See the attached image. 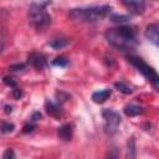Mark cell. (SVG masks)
I'll use <instances>...</instances> for the list:
<instances>
[{
	"label": "cell",
	"mask_w": 159,
	"mask_h": 159,
	"mask_svg": "<svg viewBox=\"0 0 159 159\" xmlns=\"http://www.w3.org/2000/svg\"><path fill=\"white\" fill-rule=\"evenodd\" d=\"M45 108H46V112L51 116V117H55V118H60L63 113V109H62V106L60 104V102H53V101H46L45 103Z\"/></svg>",
	"instance_id": "obj_9"
},
{
	"label": "cell",
	"mask_w": 159,
	"mask_h": 159,
	"mask_svg": "<svg viewBox=\"0 0 159 159\" xmlns=\"http://www.w3.org/2000/svg\"><path fill=\"white\" fill-rule=\"evenodd\" d=\"M127 9L135 15L143 14L145 10V1L144 0H123Z\"/></svg>",
	"instance_id": "obj_8"
},
{
	"label": "cell",
	"mask_w": 159,
	"mask_h": 159,
	"mask_svg": "<svg viewBox=\"0 0 159 159\" xmlns=\"http://www.w3.org/2000/svg\"><path fill=\"white\" fill-rule=\"evenodd\" d=\"M51 4V1H40V2H32L29 9V19L30 24L36 30H42L47 27L51 22V16L46 11L47 5Z\"/></svg>",
	"instance_id": "obj_3"
},
{
	"label": "cell",
	"mask_w": 159,
	"mask_h": 159,
	"mask_svg": "<svg viewBox=\"0 0 159 159\" xmlns=\"http://www.w3.org/2000/svg\"><path fill=\"white\" fill-rule=\"evenodd\" d=\"M104 36L109 45H112L113 47H116L120 51L133 50L138 45L135 31H134V29H132L129 26L120 25L118 27L108 29L106 31Z\"/></svg>",
	"instance_id": "obj_1"
},
{
	"label": "cell",
	"mask_w": 159,
	"mask_h": 159,
	"mask_svg": "<svg viewBox=\"0 0 159 159\" xmlns=\"http://www.w3.org/2000/svg\"><path fill=\"white\" fill-rule=\"evenodd\" d=\"M102 117L104 119V130L111 135L114 134L117 132L118 125L120 124V120H122L119 113H117L112 109H103Z\"/></svg>",
	"instance_id": "obj_5"
},
{
	"label": "cell",
	"mask_w": 159,
	"mask_h": 159,
	"mask_svg": "<svg viewBox=\"0 0 159 159\" xmlns=\"http://www.w3.org/2000/svg\"><path fill=\"white\" fill-rule=\"evenodd\" d=\"M41 118H42V114H41L40 112H34V114H32V117H31V120L36 122V120H39V119H41Z\"/></svg>",
	"instance_id": "obj_24"
},
{
	"label": "cell",
	"mask_w": 159,
	"mask_h": 159,
	"mask_svg": "<svg viewBox=\"0 0 159 159\" xmlns=\"http://www.w3.org/2000/svg\"><path fill=\"white\" fill-rule=\"evenodd\" d=\"M35 128H36V124H35L34 120H31V123H27V124H25V125L22 127V133H24V134L31 133V132H34Z\"/></svg>",
	"instance_id": "obj_19"
},
{
	"label": "cell",
	"mask_w": 159,
	"mask_h": 159,
	"mask_svg": "<svg viewBox=\"0 0 159 159\" xmlns=\"http://www.w3.org/2000/svg\"><path fill=\"white\" fill-rule=\"evenodd\" d=\"M67 43H68L67 40L63 37H56V39H52L51 41H48V46H51L55 50H61L65 46H67Z\"/></svg>",
	"instance_id": "obj_13"
},
{
	"label": "cell",
	"mask_w": 159,
	"mask_h": 159,
	"mask_svg": "<svg viewBox=\"0 0 159 159\" xmlns=\"http://www.w3.org/2000/svg\"><path fill=\"white\" fill-rule=\"evenodd\" d=\"M14 129H15V125L12 123H10V122H2V124H1V133H4V134L11 133Z\"/></svg>",
	"instance_id": "obj_18"
},
{
	"label": "cell",
	"mask_w": 159,
	"mask_h": 159,
	"mask_svg": "<svg viewBox=\"0 0 159 159\" xmlns=\"http://www.w3.org/2000/svg\"><path fill=\"white\" fill-rule=\"evenodd\" d=\"M145 39L159 48V24H149L144 31Z\"/></svg>",
	"instance_id": "obj_7"
},
{
	"label": "cell",
	"mask_w": 159,
	"mask_h": 159,
	"mask_svg": "<svg viewBox=\"0 0 159 159\" xmlns=\"http://www.w3.org/2000/svg\"><path fill=\"white\" fill-rule=\"evenodd\" d=\"M25 67H26L25 63H16V65H11V66H10V68H11L12 71H21V70H24Z\"/></svg>",
	"instance_id": "obj_23"
},
{
	"label": "cell",
	"mask_w": 159,
	"mask_h": 159,
	"mask_svg": "<svg viewBox=\"0 0 159 159\" xmlns=\"http://www.w3.org/2000/svg\"><path fill=\"white\" fill-rule=\"evenodd\" d=\"M127 60H128V62H129L132 66H134V67L137 68V71L140 72V73L152 83V86L159 92V75L155 72V70H154L153 67H150L149 65H147L142 58H139V57H137V56L129 55V56H127Z\"/></svg>",
	"instance_id": "obj_4"
},
{
	"label": "cell",
	"mask_w": 159,
	"mask_h": 159,
	"mask_svg": "<svg viewBox=\"0 0 159 159\" xmlns=\"http://www.w3.org/2000/svg\"><path fill=\"white\" fill-rule=\"evenodd\" d=\"M111 94H112V91L108 89V88H106V89L94 92V93L92 94V99H93V102H96V103H103V102H106V101L111 97Z\"/></svg>",
	"instance_id": "obj_11"
},
{
	"label": "cell",
	"mask_w": 159,
	"mask_h": 159,
	"mask_svg": "<svg viewBox=\"0 0 159 159\" xmlns=\"http://www.w3.org/2000/svg\"><path fill=\"white\" fill-rule=\"evenodd\" d=\"M127 147H128V149H127V157L128 158H134L135 157V142H134V138H130L128 140Z\"/></svg>",
	"instance_id": "obj_16"
},
{
	"label": "cell",
	"mask_w": 159,
	"mask_h": 159,
	"mask_svg": "<svg viewBox=\"0 0 159 159\" xmlns=\"http://www.w3.org/2000/svg\"><path fill=\"white\" fill-rule=\"evenodd\" d=\"M11 112H12V107L6 104V106H5V113H7V114H9V113H11Z\"/></svg>",
	"instance_id": "obj_25"
},
{
	"label": "cell",
	"mask_w": 159,
	"mask_h": 159,
	"mask_svg": "<svg viewBox=\"0 0 159 159\" xmlns=\"http://www.w3.org/2000/svg\"><path fill=\"white\" fill-rule=\"evenodd\" d=\"M124 113L128 117H135V116H139L143 113V108L137 104H127L124 107Z\"/></svg>",
	"instance_id": "obj_12"
},
{
	"label": "cell",
	"mask_w": 159,
	"mask_h": 159,
	"mask_svg": "<svg viewBox=\"0 0 159 159\" xmlns=\"http://www.w3.org/2000/svg\"><path fill=\"white\" fill-rule=\"evenodd\" d=\"M109 20L112 22H116V24H123V22H127L129 21V16L127 15H118V14H112L109 16Z\"/></svg>",
	"instance_id": "obj_14"
},
{
	"label": "cell",
	"mask_w": 159,
	"mask_h": 159,
	"mask_svg": "<svg viewBox=\"0 0 159 159\" xmlns=\"http://www.w3.org/2000/svg\"><path fill=\"white\" fill-rule=\"evenodd\" d=\"M57 135L61 140L63 142H70L72 139V135H73V129H72V125L70 123H66V124H62L58 130H57Z\"/></svg>",
	"instance_id": "obj_10"
},
{
	"label": "cell",
	"mask_w": 159,
	"mask_h": 159,
	"mask_svg": "<svg viewBox=\"0 0 159 159\" xmlns=\"http://www.w3.org/2000/svg\"><path fill=\"white\" fill-rule=\"evenodd\" d=\"M114 87H116L118 91H120L122 93H124V94H130V93L133 92V89H132L128 84H125L124 82H116V83H114Z\"/></svg>",
	"instance_id": "obj_15"
},
{
	"label": "cell",
	"mask_w": 159,
	"mask_h": 159,
	"mask_svg": "<svg viewBox=\"0 0 159 159\" xmlns=\"http://www.w3.org/2000/svg\"><path fill=\"white\" fill-rule=\"evenodd\" d=\"M68 65V60L66 56H58L52 61V66L56 67H66Z\"/></svg>",
	"instance_id": "obj_17"
},
{
	"label": "cell",
	"mask_w": 159,
	"mask_h": 159,
	"mask_svg": "<svg viewBox=\"0 0 159 159\" xmlns=\"http://www.w3.org/2000/svg\"><path fill=\"white\" fill-rule=\"evenodd\" d=\"M14 158H15V154H14L12 149H7L2 155V159H14Z\"/></svg>",
	"instance_id": "obj_22"
},
{
	"label": "cell",
	"mask_w": 159,
	"mask_h": 159,
	"mask_svg": "<svg viewBox=\"0 0 159 159\" xmlns=\"http://www.w3.org/2000/svg\"><path fill=\"white\" fill-rule=\"evenodd\" d=\"M12 97H14L15 99H20V98L22 97V91H21L20 88H17V87L12 88Z\"/></svg>",
	"instance_id": "obj_21"
},
{
	"label": "cell",
	"mask_w": 159,
	"mask_h": 159,
	"mask_svg": "<svg viewBox=\"0 0 159 159\" xmlns=\"http://www.w3.org/2000/svg\"><path fill=\"white\" fill-rule=\"evenodd\" d=\"M111 6L101 5V6H91V7H77L72 9L68 12V16L75 21L82 22H96L106 17L111 12Z\"/></svg>",
	"instance_id": "obj_2"
},
{
	"label": "cell",
	"mask_w": 159,
	"mask_h": 159,
	"mask_svg": "<svg viewBox=\"0 0 159 159\" xmlns=\"http://www.w3.org/2000/svg\"><path fill=\"white\" fill-rule=\"evenodd\" d=\"M4 83H5L6 86L11 87V88H15V87H16V82H15V81H14L11 77H9V76L4 77Z\"/></svg>",
	"instance_id": "obj_20"
},
{
	"label": "cell",
	"mask_w": 159,
	"mask_h": 159,
	"mask_svg": "<svg viewBox=\"0 0 159 159\" xmlns=\"http://www.w3.org/2000/svg\"><path fill=\"white\" fill-rule=\"evenodd\" d=\"M27 63L36 70H43L45 67H47V58L40 52H32L27 57Z\"/></svg>",
	"instance_id": "obj_6"
}]
</instances>
